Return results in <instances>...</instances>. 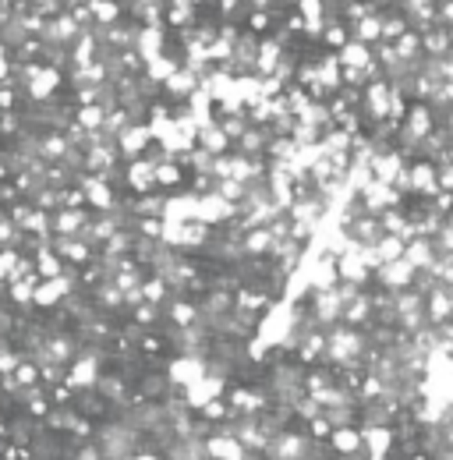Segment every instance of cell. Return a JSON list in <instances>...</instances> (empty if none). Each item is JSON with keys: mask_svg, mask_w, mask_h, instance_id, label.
<instances>
[{"mask_svg": "<svg viewBox=\"0 0 453 460\" xmlns=\"http://www.w3.org/2000/svg\"><path fill=\"white\" fill-rule=\"evenodd\" d=\"M432 305H436V315H447V312H450V308H447V297H436Z\"/></svg>", "mask_w": 453, "mask_h": 460, "instance_id": "1", "label": "cell"}]
</instances>
